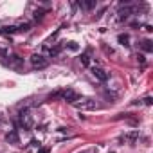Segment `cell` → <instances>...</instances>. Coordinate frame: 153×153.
Segmentation results:
<instances>
[{
	"mask_svg": "<svg viewBox=\"0 0 153 153\" xmlns=\"http://www.w3.org/2000/svg\"><path fill=\"white\" fill-rule=\"evenodd\" d=\"M31 63H33V67L34 68H47V65H49V61H47V58H43L42 54H33L31 56Z\"/></svg>",
	"mask_w": 153,
	"mask_h": 153,
	"instance_id": "obj_1",
	"label": "cell"
},
{
	"mask_svg": "<svg viewBox=\"0 0 153 153\" xmlns=\"http://www.w3.org/2000/svg\"><path fill=\"white\" fill-rule=\"evenodd\" d=\"M61 97L67 101V103H72V105H76V103H78L79 99H81V96L79 94H76L74 90H61Z\"/></svg>",
	"mask_w": 153,
	"mask_h": 153,
	"instance_id": "obj_2",
	"label": "cell"
},
{
	"mask_svg": "<svg viewBox=\"0 0 153 153\" xmlns=\"http://www.w3.org/2000/svg\"><path fill=\"white\" fill-rule=\"evenodd\" d=\"M76 108H79V110H94L96 108V101H92V99H81L79 103H76Z\"/></svg>",
	"mask_w": 153,
	"mask_h": 153,
	"instance_id": "obj_3",
	"label": "cell"
},
{
	"mask_svg": "<svg viewBox=\"0 0 153 153\" xmlns=\"http://www.w3.org/2000/svg\"><path fill=\"white\" fill-rule=\"evenodd\" d=\"M135 140H139V131H130L119 137V142H135Z\"/></svg>",
	"mask_w": 153,
	"mask_h": 153,
	"instance_id": "obj_4",
	"label": "cell"
},
{
	"mask_svg": "<svg viewBox=\"0 0 153 153\" xmlns=\"http://www.w3.org/2000/svg\"><path fill=\"white\" fill-rule=\"evenodd\" d=\"M92 74L96 76V78L99 79V81H108V78H110V76H108V72H105L103 68H92Z\"/></svg>",
	"mask_w": 153,
	"mask_h": 153,
	"instance_id": "obj_5",
	"label": "cell"
},
{
	"mask_svg": "<svg viewBox=\"0 0 153 153\" xmlns=\"http://www.w3.org/2000/svg\"><path fill=\"white\" fill-rule=\"evenodd\" d=\"M20 126H22L24 130H29V128L33 126V119H31V115H29V114L20 115Z\"/></svg>",
	"mask_w": 153,
	"mask_h": 153,
	"instance_id": "obj_6",
	"label": "cell"
},
{
	"mask_svg": "<svg viewBox=\"0 0 153 153\" xmlns=\"http://www.w3.org/2000/svg\"><path fill=\"white\" fill-rule=\"evenodd\" d=\"M6 140H7L9 144H18V140H20V137H18V131H16V130H11V131H7V133H6Z\"/></svg>",
	"mask_w": 153,
	"mask_h": 153,
	"instance_id": "obj_7",
	"label": "cell"
},
{
	"mask_svg": "<svg viewBox=\"0 0 153 153\" xmlns=\"http://www.w3.org/2000/svg\"><path fill=\"white\" fill-rule=\"evenodd\" d=\"M9 65L20 68V67H24V59H22L20 56H11V58H9Z\"/></svg>",
	"mask_w": 153,
	"mask_h": 153,
	"instance_id": "obj_8",
	"label": "cell"
},
{
	"mask_svg": "<svg viewBox=\"0 0 153 153\" xmlns=\"http://www.w3.org/2000/svg\"><path fill=\"white\" fill-rule=\"evenodd\" d=\"M133 11V7H130V6H126V7H121V11H119V20H126L128 16H130V13Z\"/></svg>",
	"mask_w": 153,
	"mask_h": 153,
	"instance_id": "obj_9",
	"label": "cell"
},
{
	"mask_svg": "<svg viewBox=\"0 0 153 153\" xmlns=\"http://www.w3.org/2000/svg\"><path fill=\"white\" fill-rule=\"evenodd\" d=\"M140 49H142L144 52H151V51H153V45H151L149 40H144V42H140Z\"/></svg>",
	"mask_w": 153,
	"mask_h": 153,
	"instance_id": "obj_10",
	"label": "cell"
},
{
	"mask_svg": "<svg viewBox=\"0 0 153 153\" xmlns=\"http://www.w3.org/2000/svg\"><path fill=\"white\" fill-rule=\"evenodd\" d=\"M15 33H18L15 25H7V27H4V29H2V34H15Z\"/></svg>",
	"mask_w": 153,
	"mask_h": 153,
	"instance_id": "obj_11",
	"label": "cell"
},
{
	"mask_svg": "<svg viewBox=\"0 0 153 153\" xmlns=\"http://www.w3.org/2000/svg\"><path fill=\"white\" fill-rule=\"evenodd\" d=\"M117 40H119L121 45H130V43H128V42H130V36H128V34H119Z\"/></svg>",
	"mask_w": 153,
	"mask_h": 153,
	"instance_id": "obj_12",
	"label": "cell"
},
{
	"mask_svg": "<svg viewBox=\"0 0 153 153\" xmlns=\"http://www.w3.org/2000/svg\"><path fill=\"white\" fill-rule=\"evenodd\" d=\"M79 6L85 7V9H94L96 7V2H94V0H90V2H79Z\"/></svg>",
	"mask_w": 153,
	"mask_h": 153,
	"instance_id": "obj_13",
	"label": "cell"
},
{
	"mask_svg": "<svg viewBox=\"0 0 153 153\" xmlns=\"http://www.w3.org/2000/svg\"><path fill=\"white\" fill-rule=\"evenodd\" d=\"M79 59H81V65H85V67H88V65H90V56H88V54H81V58H79Z\"/></svg>",
	"mask_w": 153,
	"mask_h": 153,
	"instance_id": "obj_14",
	"label": "cell"
},
{
	"mask_svg": "<svg viewBox=\"0 0 153 153\" xmlns=\"http://www.w3.org/2000/svg\"><path fill=\"white\" fill-rule=\"evenodd\" d=\"M29 27H31V25H29L27 22H24V24H20V25L16 27V31H24V33H25V31H29Z\"/></svg>",
	"mask_w": 153,
	"mask_h": 153,
	"instance_id": "obj_15",
	"label": "cell"
},
{
	"mask_svg": "<svg viewBox=\"0 0 153 153\" xmlns=\"http://www.w3.org/2000/svg\"><path fill=\"white\" fill-rule=\"evenodd\" d=\"M43 15H45V9H36V11H34V18H36V20H40Z\"/></svg>",
	"mask_w": 153,
	"mask_h": 153,
	"instance_id": "obj_16",
	"label": "cell"
},
{
	"mask_svg": "<svg viewBox=\"0 0 153 153\" xmlns=\"http://www.w3.org/2000/svg\"><path fill=\"white\" fill-rule=\"evenodd\" d=\"M67 47H68L70 51H78V49H79V45L76 43V42H68V43H67Z\"/></svg>",
	"mask_w": 153,
	"mask_h": 153,
	"instance_id": "obj_17",
	"label": "cell"
},
{
	"mask_svg": "<svg viewBox=\"0 0 153 153\" xmlns=\"http://www.w3.org/2000/svg\"><path fill=\"white\" fill-rule=\"evenodd\" d=\"M59 51H61V47H54V49H51V56H56Z\"/></svg>",
	"mask_w": 153,
	"mask_h": 153,
	"instance_id": "obj_18",
	"label": "cell"
},
{
	"mask_svg": "<svg viewBox=\"0 0 153 153\" xmlns=\"http://www.w3.org/2000/svg\"><path fill=\"white\" fill-rule=\"evenodd\" d=\"M142 103H144V105H148V106H149V105H151V103H153V99H151V97H149V96H148V97H144V99H142Z\"/></svg>",
	"mask_w": 153,
	"mask_h": 153,
	"instance_id": "obj_19",
	"label": "cell"
},
{
	"mask_svg": "<svg viewBox=\"0 0 153 153\" xmlns=\"http://www.w3.org/2000/svg\"><path fill=\"white\" fill-rule=\"evenodd\" d=\"M105 96H106L108 99H115V94H114V92H108V90H106V92H105Z\"/></svg>",
	"mask_w": 153,
	"mask_h": 153,
	"instance_id": "obj_20",
	"label": "cell"
},
{
	"mask_svg": "<svg viewBox=\"0 0 153 153\" xmlns=\"http://www.w3.org/2000/svg\"><path fill=\"white\" fill-rule=\"evenodd\" d=\"M137 58H139V61H140V65H144V63H146V59H144V56H142V54H139Z\"/></svg>",
	"mask_w": 153,
	"mask_h": 153,
	"instance_id": "obj_21",
	"label": "cell"
},
{
	"mask_svg": "<svg viewBox=\"0 0 153 153\" xmlns=\"http://www.w3.org/2000/svg\"><path fill=\"white\" fill-rule=\"evenodd\" d=\"M31 146H40V142H38V140H34V139H33V140H31Z\"/></svg>",
	"mask_w": 153,
	"mask_h": 153,
	"instance_id": "obj_22",
	"label": "cell"
},
{
	"mask_svg": "<svg viewBox=\"0 0 153 153\" xmlns=\"http://www.w3.org/2000/svg\"><path fill=\"white\" fill-rule=\"evenodd\" d=\"M38 153H49V148H42V149H40Z\"/></svg>",
	"mask_w": 153,
	"mask_h": 153,
	"instance_id": "obj_23",
	"label": "cell"
},
{
	"mask_svg": "<svg viewBox=\"0 0 153 153\" xmlns=\"http://www.w3.org/2000/svg\"><path fill=\"white\" fill-rule=\"evenodd\" d=\"M0 34H2V29H0Z\"/></svg>",
	"mask_w": 153,
	"mask_h": 153,
	"instance_id": "obj_24",
	"label": "cell"
},
{
	"mask_svg": "<svg viewBox=\"0 0 153 153\" xmlns=\"http://www.w3.org/2000/svg\"><path fill=\"white\" fill-rule=\"evenodd\" d=\"M112 153H114V151H112Z\"/></svg>",
	"mask_w": 153,
	"mask_h": 153,
	"instance_id": "obj_25",
	"label": "cell"
}]
</instances>
